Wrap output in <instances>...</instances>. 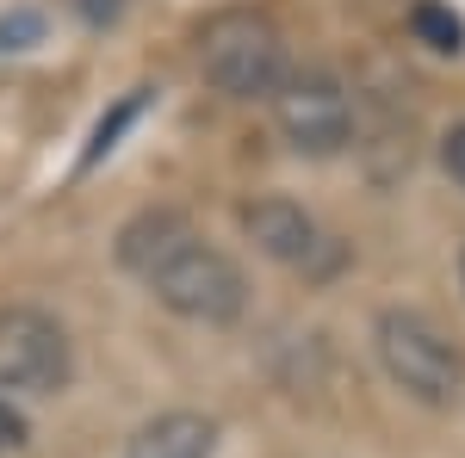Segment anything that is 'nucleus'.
Segmentation results:
<instances>
[{
  "instance_id": "1",
  "label": "nucleus",
  "mask_w": 465,
  "mask_h": 458,
  "mask_svg": "<svg viewBox=\"0 0 465 458\" xmlns=\"http://www.w3.org/2000/svg\"><path fill=\"white\" fill-rule=\"evenodd\" d=\"M199 74L223 100H273L292 81L286 37L254 6H223L199 32Z\"/></svg>"
},
{
  "instance_id": "2",
  "label": "nucleus",
  "mask_w": 465,
  "mask_h": 458,
  "mask_svg": "<svg viewBox=\"0 0 465 458\" xmlns=\"http://www.w3.org/2000/svg\"><path fill=\"white\" fill-rule=\"evenodd\" d=\"M372 341H379V365H385V378H391L410 403H422V409H447L465 385V359L460 347L434 328L422 310H385L379 328H372Z\"/></svg>"
},
{
  "instance_id": "3",
  "label": "nucleus",
  "mask_w": 465,
  "mask_h": 458,
  "mask_svg": "<svg viewBox=\"0 0 465 458\" xmlns=\"http://www.w3.org/2000/svg\"><path fill=\"white\" fill-rule=\"evenodd\" d=\"M155 291V304L162 310H174L186 322H205V328H230V322L249 310V279H242V267L223 254V248H205V242H186L149 279Z\"/></svg>"
},
{
  "instance_id": "4",
  "label": "nucleus",
  "mask_w": 465,
  "mask_h": 458,
  "mask_svg": "<svg viewBox=\"0 0 465 458\" xmlns=\"http://www.w3.org/2000/svg\"><path fill=\"white\" fill-rule=\"evenodd\" d=\"M273 124L298 155H341L354 142V100L329 69H292L273 93Z\"/></svg>"
},
{
  "instance_id": "5",
  "label": "nucleus",
  "mask_w": 465,
  "mask_h": 458,
  "mask_svg": "<svg viewBox=\"0 0 465 458\" xmlns=\"http://www.w3.org/2000/svg\"><path fill=\"white\" fill-rule=\"evenodd\" d=\"M74 372V353L63 322L32 310V304H6L0 310V390H25V396H56Z\"/></svg>"
},
{
  "instance_id": "6",
  "label": "nucleus",
  "mask_w": 465,
  "mask_h": 458,
  "mask_svg": "<svg viewBox=\"0 0 465 458\" xmlns=\"http://www.w3.org/2000/svg\"><path fill=\"white\" fill-rule=\"evenodd\" d=\"M236 217H242L249 242L261 248L267 260H280V267L304 273V279H329V273L348 260V248L335 242V236H329V229H322V223L304 211V205H292V199H280V192L249 199Z\"/></svg>"
},
{
  "instance_id": "7",
  "label": "nucleus",
  "mask_w": 465,
  "mask_h": 458,
  "mask_svg": "<svg viewBox=\"0 0 465 458\" xmlns=\"http://www.w3.org/2000/svg\"><path fill=\"white\" fill-rule=\"evenodd\" d=\"M186 242H199L193 223H186L180 211H168V205H149V211H137L124 229H118V267L137 273V279H155Z\"/></svg>"
},
{
  "instance_id": "8",
  "label": "nucleus",
  "mask_w": 465,
  "mask_h": 458,
  "mask_svg": "<svg viewBox=\"0 0 465 458\" xmlns=\"http://www.w3.org/2000/svg\"><path fill=\"white\" fill-rule=\"evenodd\" d=\"M217 446V422L193 415V409H168L131 434V453L124 458H212Z\"/></svg>"
},
{
  "instance_id": "9",
  "label": "nucleus",
  "mask_w": 465,
  "mask_h": 458,
  "mask_svg": "<svg viewBox=\"0 0 465 458\" xmlns=\"http://www.w3.org/2000/svg\"><path fill=\"white\" fill-rule=\"evenodd\" d=\"M149 100H155V87H131V93H124V100H118V106H112L100 124H94V137H87V149H81V174H87V168H100L112 149H118V137H124V131L143 118Z\"/></svg>"
},
{
  "instance_id": "10",
  "label": "nucleus",
  "mask_w": 465,
  "mask_h": 458,
  "mask_svg": "<svg viewBox=\"0 0 465 458\" xmlns=\"http://www.w3.org/2000/svg\"><path fill=\"white\" fill-rule=\"evenodd\" d=\"M410 32H416V44H429L434 56H460V50H465L460 13L440 6V0H416V6H410Z\"/></svg>"
},
{
  "instance_id": "11",
  "label": "nucleus",
  "mask_w": 465,
  "mask_h": 458,
  "mask_svg": "<svg viewBox=\"0 0 465 458\" xmlns=\"http://www.w3.org/2000/svg\"><path fill=\"white\" fill-rule=\"evenodd\" d=\"M25 440H32V422L0 396V453H25Z\"/></svg>"
},
{
  "instance_id": "12",
  "label": "nucleus",
  "mask_w": 465,
  "mask_h": 458,
  "mask_svg": "<svg viewBox=\"0 0 465 458\" xmlns=\"http://www.w3.org/2000/svg\"><path fill=\"white\" fill-rule=\"evenodd\" d=\"M37 32H44L37 13H13V19H0V50H25Z\"/></svg>"
},
{
  "instance_id": "13",
  "label": "nucleus",
  "mask_w": 465,
  "mask_h": 458,
  "mask_svg": "<svg viewBox=\"0 0 465 458\" xmlns=\"http://www.w3.org/2000/svg\"><path fill=\"white\" fill-rule=\"evenodd\" d=\"M440 168L453 174V186H465V124H453V131L440 137Z\"/></svg>"
},
{
  "instance_id": "14",
  "label": "nucleus",
  "mask_w": 465,
  "mask_h": 458,
  "mask_svg": "<svg viewBox=\"0 0 465 458\" xmlns=\"http://www.w3.org/2000/svg\"><path fill=\"white\" fill-rule=\"evenodd\" d=\"M460 285H465V254H460Z\"/></svg>"
}]
</instances>
